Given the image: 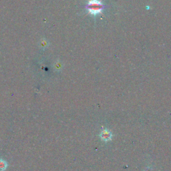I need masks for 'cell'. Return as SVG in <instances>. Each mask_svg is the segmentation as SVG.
Returning a JSON list of instances; mask_svg holds the SVG:
<instances>
[{"mask_svg":"<svg viewBox=\"0 0 171 171\" xmlns=\"http://www.w3.org/2000/svg\"><path fill=\"white\" fill-rule=\"evenodd\" d=\"M7 167V162L3 159H0V171H4Z\"/></svg>","mask_w":171,"mask_h":171,"instance_id":"obj_3","label":"cell"},{"mask_svg":"<svg viewBox=\"0 0 171 171\" xmlns=\"http://www.w3.org/2000/svg\"><path fill=\"white\" fill-rule=\"evenodd\" d=\"M86 7L90 14L96 15L102 12L104 5L99 0H90Z\"/></svg>","mask_w":171,"mask_h":171,"instance_id":"obj_1","label":"cell"},{"mask_svg":"<svg viewBox=\"0 0 171 171\" xmlns=\"http://www.w3.org/2000/svg\"><path fill=\"white\" fill-rule=\"evenodd\" d=\"M100 138H101V139L103 141L107 142V141L112 139V134L108 130L104 129L102 130V131L100 133Z\"/></svg>","mask_w":171,"mask_h":171,"instance_id":"obj_2","label":"cell"}]
</instances>
